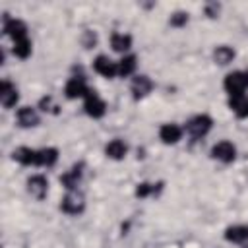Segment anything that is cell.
<instances>
[{"label": "cell", "instance_id": "cell-5", "mask_svg": "<svg viewBox=\"0 0 248 248\" xmlns=\"http://www.w3.org/2000/svg\"><path fill=\"white\" fill-rule=\"evenodd\" d=\"M83 108H85V112H87L89 116L101 118V116L105 114V110H107V105H105V101H103L95 91H89V93L85 95V105H83Z\"/></svg>", "mask_w": 248, "mask_h": 248}, {"label": "cell", "instance_id": "cell-16", "mask_svg": "<svg viewBox=\"0 0 248 248\" xmlns=\"http://www.w3.org/2000/svg\"><path fill=\"white\" fill-rule=\"evenodd\" d=\"M229 107H231V110L236 116H240V118H246L248 116V97L244 93L242 95H232L229 99Z\"/></svg>", "mask_w": 248, "mask_h": 248}, {"label": "cell", "instance_id": "cell-26", "mask_svg": "<svg viewBox=\"0 0 248 248\" xmlns=\"http://www.w3.org/2000/svg\"><path fill=\"white\" fill-rule=\"evenodd\" d=\"M95 43H97V35H95L93 31H87V33H85V37H83V45H85L87 48H91Z\"/></svg>", "mask_w": 248, "mask_h": 248}, {"label": "cell", "instance_id": "cell-2", "mask_svg": "<svg viewBox=\"0 0 248 248\" xmlns=\"http://www.w3.org/2000/svg\"><path fill=\"white\" fill-rule=\"evenodd\" d=\"M211 124H213V120H211L207 114H196L194 118H190V120L186 122L184 130H186L194 140H198V138L205 136V134L211 130Z\"/></svg>", "mask_w": 248, "mask_h": 248}, {"label": "cell", "instance_id": "cell-24", "mask_svg": "<svg viewBox=\"0 0 248 248\" xmlns=\"http://www.w3.org/2000/svg\"><path fill=\"white\" fill-rule=\"evenodd\" d=\"M161 188V184H147V182H141V184H138V188H136V196L138 198H145V196H149V194H155L157 190Z\"/></svg>", "mask_w": 248, "mask_h": 248}, {"label": "cell", "instance_id": "cell-27", "mask_svg": "<svg viewBox=\"0 0 248 248\" xmlns=\"http://www.w3.org/2000/svg\"><path fill=\"white\" fill-rule=\"evenodd\" d=\"M205 14H207L209 17H215V16L219 14V4H215V2L207 4V6H205Z\"/></svg>", "mask_w": 248, "mask_h": 248}, {"label": "cell", "instance_id": "cell-14", "mask_svg": "<svg viewBox=\"0 0 248 248\" xmlns=\"http://www.w3.org/2000/svg\"><path fill=\"white\" fill-rule=\"evenodd\" d=\"M151 87H153V83H151V79L147 76H136L132 79V93H134L136 99L145 97L151 91Z\"/></svg>", "mask_w": 248, "mask_h": 248}, {"label": "cell", "instance_id": "cell-15", "mask_svg": "<svg viewBox=\"0 0 248 248\" xmlns=\"http://www.w3.org/2000/svg\"><path fill=\"white\" fill-rule=\"evenodd\" d=\"M159 138L165 143H176L182 138V128L176 124H163L159 130Z\"/></svg>", "mask_w": 248, "mask_h": 248}, {"label": "cell", "instance_id": "cell-9", "mask_svg": "<svg viewBox=\"0 0 248 248\" xmlns=\"http://www.w3.org/2000/svg\"><path fill=\"white\" fill-rule=\"evenodd\" d=\"M17 99H19V95H17L16 85H12L8 79H4L2 85H0V103H2V107L10 108L17 103Z\"/></svg>", "mask_w": 248, "mask_h": 248}, {"label": "cell", "instance_id": "cell-19", "mask_svg": "<svg viewBox=\"0 0 248 248\" xmlns=\"http://www.w3.org/2000/svg\"><path fill=\"white\" fill-rule=\"evenodd\" d=\"M58 159V151L54 147H45V149H37V165L41 167H52Z\"/></svg>", "mask_w": 248, "mask_h": 248}, {"label": "cell", "instance_id": "cell-17", "mask_svg": "<svg viewBox=\"0 0 248 248\" xmlns=\"http://www.w3.org/2000/svg\"><path fill=\"white\" fill-rule=\"evenodd\" d=\"M105 153H107V157L118 161V159H124V155L128 153V145H126L122 140H112V141L107 143Z\"/></svg>", "mask_w": 248, "mask_h": 248}, {"label": "cell", "instance_id": "cell-1", "mask_svg": "<svg viewBox=\"0 0 248 248\" xmlns=\"http://www.w3.org/2000/svg\"><path fill=\"white\" fill-rule=\"evenodd\" d=\"M223 87L227 89V93L231 97L232 95H242L248 89V72L246 70H236V72L227 74V78L223 81Z\"/></svg>", "mask_w": 248, "mask_h": 248}, {"label": "cell", "instance_id": "cell-3", "mask_svg": "<svg viewBox=\"0 0 248 248\" xmlns=\"http://www.w3.org/2000/svg\"><path fill=\"white\" fill-rule=\"evenodd\" d=\"M83 207H85V202H83V196L78 190H68V194L60 202V209L68 215H78V213L83 211Z\"/></svg>", "mask_w": 248, "mask_h": 248}, {"label": "cell", "instance_id": "cell-10", "mask_svg": "<svg viewBox=\"0 0 248 248\" xmlns=\"http://www.w3.org/2000/svg\"><path fill=\"white\" fill-rule=\"evenodd\" d=\"M4 33L8 37H12L14 41H17V39L27 37V27H25V23L21 19H8L6 17V21H4Z\"/></svg>", "mask_w": 248, "mask_h": 248}, {"label": "cell", "instance_id": "cell-20", "mask_svg": "<svg viewBox=\"0 0 248 248\" xmlns=\"http://www.w3.org/2000/svg\"><path fill=\"white\" fill-rule=\"evenodd\" d=\"M110 46H112L116 52H126V50L132 46V37H130V35H124V33H112V37H110Z\"/></svg>", "mask_w": 248, "mask_h": 248}, {"label": "cell", "instance_id": "cell-7", "mask_svg": "<svg viewBox=\"0 0 248 248\" xmlns=\"http://www.w3.org/2000/svg\"><path fill=\"white\" fill-rule=\"evenodd\" d=\"M46 190H48V182L43 174H35L27 180V192L35 198V200H43L46 196Z\"/></svg>", "mask_w": 248, "mask_h": 248}, {"label": "cell", "instance_id": "cell-21", "mask_svg": "<svg viewBox=\"0 0 248 248\" xmlns=\"http://www.w3.org/2000/svg\"><path fill=\"white\" fill-rule=\"evenodd\" d=\"M232 58H234V50H232L231 46H227V45H221V46H217V48L213 50V60H215L217 64H221V66L232 62Z\"/></svg>", "mask_w": 248, "mask_h": 248}, {"label": "cell", "instance_id": "cell-25", "mask_svg": "<svg viewBox=\"0 0 248 248\" xmlns=\"http://www.w3.org/2000/svg\"><path fill=\"white\" fill-rule=\"evenodd\" d=\"M186 21H188V14H184V12H176L174 16H170V25H174V27H180Z\"/></svg>", "mask_w": 248, "mask_h": 248}, {"label": "cell", "instance_id": "cell-22", "mask_svg": "<svg viewBox=\"0 0 248 248\" xmlns=\"http://www.w3.org/2000/svg\"><path fill=\"white\" fill-rule=\"evenodd\" d=\"M14 54H16L17 58H27V56L31 54V41H29L27 37L14 41Z\"/></svg>", "mask_w": 248, "mask_h": 248}, {"label": "cell", "instance_id": "cell-12", "mask_svg": "<svg viewBox=\"0 0 248 248\" xmlns=\"http://www.w3.org/2000/svg\"><path fill=\"white\" fill-rule=\"evenodd\" d=\"M17 124H19L21 128H33V126H37V124H39V114H37V110L31 108V107H21V108L17 110Z\"/></svg>", "mask_w": 248, "mask_h": 248}, {"label": "cell", "instance_id": "cell-13", "mask_svg": "<svg viewBox=\"0 0 248 248\" xmlns=\"http://www.w3.org/2000/svg\"><path fill=\"white\" fill-rule=\"evenodd\" d=\"M81 169H83L81 163H79V165H74L66 174L60 176V182H62L68 190H76L78 184H79V180H81Z\"/></svg>", "mask_w": 248, "mask_h": 248}, {"label": "cell", "instance_id": "cell-6", "mask_svg": "<svg viewBox=\"0 0 248 248\" xmlns=\"http://www.w3.org/2000/svg\"><path fill=\"white\" fill-rule=\"evenodd\" d=\"M211 157L217 159V161H223V163H231L236 157V147L231 141H227V140L219 141V143H215L211 147Z\"/></svg>", "mask_w": 248, "mask_h": 248}, {"label": "cell", "instance_id": "cell-23", "mask_svg": "<svg viewBox=\"0 0 248 248\" xmlns=\"http://www.w3.org/2000/svg\"><path fill=\"white\" fill-rule=\"evenodd\" d=\"M134 70H136V56L134 54H128L118 62V76H122V78L130 76Z\"/></svg>", "mask_w": 248, "mask_h": 248}, {"label": "cell", "instance_id": "cell-18", "mask_svg": "<svg viewBox=\"0 0 248 248\" xmlns=\"http://www.w3.org/2000/svg\"><path fill=\"white\" fill-rule=\"evenodd\" d=\"M12 157L21 165H37V149H31V147H17L12 153Z\"/></svg>", "mask_w": 248, "mask_h": 248}, {"label": "cell", "instance_id": "cell-11", "mask_svg": "<svg viewBox=\"0 0 248 248\" xmlns=\"http://www.w3.org/2000/svg\"><path fill=\"white\" fill-rule=\"evenodd\" d=\"M225 238L234 244H246L248 246V227L246 225H234L225 231Z\"/></svg>", "mask_w": 248, "mask_h": 248}, {"label": "cell", "instance_id": "cell-4", "mask_svg": "<svg viewBox=\"0 0 248 248\" xmlns=\"http://www.w3.org/2000/svg\"><path fill=\"white\" fill-rule=\"evenodd\" d=\"M91 89L87 87L85 83V78L83 76H74L66 81V87H64V93L68 99H78V97H85Z\"/></svg>", "mask_w": 248, "mask_h": 248}, {"label": "cell", "instance_id": "cell-8", "mask_svg": "<svg viewBox=\"0 0 248 248\" xmlns=\"http://www.w3.org/2000/svg\"><path fill=\"white\" fill-rule=\"evenodd\" d=\"M93 68H95L97 74H101V76H105V78H114V76L118 74V62H112L110 58H107V56H103V54L95 58Z\"/></svg>", "mask_w": 248, "mask_h": 248}]
</instances>
